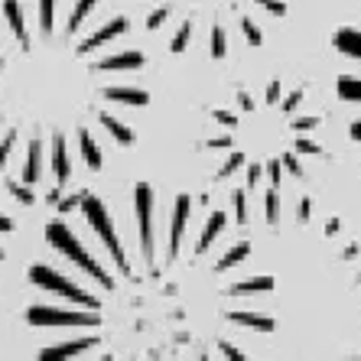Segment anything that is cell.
Masks as SVG:
<instances>
[{
    "label": "cell",
    "instance_id": "26",
    "mask_svg": "<svg viewBox=\"0 0 361 361\" xmlns=\"http://www.w3.org/2000/svg\"><path fill=\"white\" fill-rule=\"evenodd\" d=\"M235 221L247 225V199H244V192H235Z\"/></svg>",
    "mask_w": 361,
    "mask_h": 361
},
{
    "label": "cell",
    "instance_id": "6",
    "mask_svg": "<svg viewBox=\"0 0 361 361\" xmlns=\"http://www.w3.org/2000/svg\"><path fill=\"white\" fill-rule=\"evenodd\" d=\"M189 209H192V199L179 195L176 209H173V225H169V261H176V254H179V241H183L185 221H189Z\"/></svg>",
    "mask_w": 361,
    "mask_h": 361
},
{
    "label": "cell",
    "instance_id": "7",
    "mask_svg": "<svg viewBox=\"0 0 361 361\" xmlns=\"http://www.w3.org/2000/svg\"><path fill=\"white\" fill-rule=\"evenodd\" d=\"M130 30V23H127V17H118V20H111L108 26H101L98 33H92L88 39L78 46V56H88V52H94L98 46H104V42H111L114 36H121V33H127Z\"/></svg>",
    "mask_w": 361,
    "mask_h": 361
},
{
    "label": "cell",
    "instance_id": "17",
    "mask_svg": "<svg viewBox=\"0 0 361 361\" xmlns=\"http://www.w3.org/2000/svg\"><path fill=\"white\" fill-rule=\"evenodd\" d=\"M101 124H104V130H108V134L114 137L118 143H124V147H130V143H134V130H130V127H124L121 121H114L111 114H101Z\"/></svg>",
    "mask_w": 361,
    "mask_h": 361
},
{
    "label": "cell",
    "instance_id": "49",
    "mask_svg": "<svg viewBox=\"0 0 361 361\" xmlns=\"http://www.w3.org/2000/svg\"><path fill=\"white\" fill-rule=\"evenodd\" d=\"M0 66H4V56H0Z\"/></svg>",
    "mask_w": 361,
    "mask_h": 361
},
{
    "label": "cell",
    "instance_id": "47",
    "mask_svg": "<svg viewBox=\"0 0 361 361\" xmlns=\"http://www.w3.org/2000/svg\"><path fill=\"white\" fill-rule=\"evenodd\" d=\"M352 137H355V140H361V121H358V124H352Z\"/></svg>",
    "mask_w": 361,
    "mask_h": 361
},
{
    "label": "cell",
    "instance_id": "30",
    "mask_svg": "<svg viewBox=\"0 0 361 361\" xmlns=\"http://www.w3.org/2000/svg\"><path fill=\"white\" fill-rule=\"evenodd\" d=\"M241 163H244V157H241V153H231V160H228V163H225V166H221V169H219V179L231 176V173H235V169H238V166H241Z\"/></svg>",
    "mask_w": 361,
    "mask_h": 361
},
{
    "label": "cell",
    "instance_id": "38",
    "mask_svg": "<svg viewBox=\"0 0 361 361\" xmlns=\"http://www.w3.org/2000/svg\"><path fill=\"white\" fill-rule=\"evenodd\" d=\"M300 101H302V92H293L290 98L283 101V111H296V104H300Z\"/></svg>",
    "mask_w": 361,
    "mask_h": 361
},
{
    "label": "cell",
    "instance_id": "18",
    "mask_svg": "<svg viewBox=\"0 0 361 361\" xmlns=\"http://www.w3.org/2000/svg\"><path fill=\"white\" fill-rule=\"evenodd\" d=\"M78 143H82L85 163L92 169H101V150H98V143H94V137L88 134V130H78Z\"/></svg>",
    "mask_w": 361,
    "mask_h": 361
},
{
    "label": "cell",
    "instance_id": "22",
    "mask_svg": "<svg viewBox=\"0 0 361 361\" xmlns=\"http://www.w3.org/2000/svg\"><path fill=\"white\" fill-rule=\"evenodd\" d=\"M338 94H342L345 101H361V78L342 75L338 78Z\"/></svg>",
    "mask_w": 361,
    "mask_h": 361
},
{
    "label": "cell",
    "instance_id": "1",
    "mask_svg": "<svg viewBox=\"0 0 361 361\" xmlns=\"http://www.w3.org/2000/svg\"><path fill=\"white\" fill-rule=\"evenodd\" d=\"M46 238H49V244L52 247H56V251H62L68 257V261L72 264H78V267L85 270V274H88V277H94L98 280L101 286H104V290H111V286H114V280H111V274L104 267H101L98 261H94L92 254L85 251L82 247V241H78L75 235H72V231H68L66 225H62V221H56V225H49L46 228Z\"/></svg>",
    "mask_w": 361,
    "mask_h": 361
},
{
    "label": "cell",
    "instance_id": "5",
    "mask_svg": "<svg viewBox=\"0 0 361 361\" xmlns=\"http://www.w3.org/2000/svg\"><path fill=\"white\" fill-rule=\"evenodd\" d=\"M137 202V228H140V254L143 261H153V189L147 183H137L134 189Z\"/></svg>",
    "mask_w": 361,
    "mask_h": 361
},
{
    "label": "cell",
    "instance_id": "44",
    "mask_svg": "<svg viewBox=\"0 0 361 361\" xmlns=\"http://www.w3.org/2000/svg\"><path fill=\"white\" fill-rule=\"evenodd\" d=\"M0 231H13V221H10L4 212H0Z\"/></svg>",
    "mask_w": 361,
    "mask_h": 361
},
{
    "label": "cell",
    "instance_id": "20",
    "mask_svg": "<svg viewBox=\"0 0 361 361\" xmlns=\"http://www.w3.org/2000/svg\"><path fill=\"white\" fill-rule=\"evenodd\" d=\"M247 254H251V244H247V241H238L235 247H231V251L221 254V261L215 264V270H228V267H235V264H241L244 257H247Z\"/></svg>",
    "mask_w": 361,
    "mask_h": 361
},
{
    "label": "cell",
    "instance_id": "12",
    "mask_svg": "<svg viewBox=\"0 0 361 361\" xmlns=\"http://www.w3.org/2000/svg\"><path fill=\"white\" fill-rule=\"evenodd\" d=\"M104 98L121 101V104H134V108H143V104H147V92H143V88H124V85L104 88Z\"/></svg>",
    "mask_w": 361,
    "mask_h": 361
},
{
    "label": "cell",
    "instance_id": "21",
    "mask_svg": "<svg viewBox=\"0 0 361 361\" xmlns=\"http://www.w3.org/2000/svg\"><path fill=\"white\" fill-rule=\"evenodd\" d=\"M94 4H98V0H78L75 10H72V17H68V36H72L78 26L85 23V17H88V13L94 10Z\"/></svg>",
    "mask_w": 361,
    "mask_h": 361
},
{
    "label": "cell",
    "instance_id": "3",
    "mask_svg": "<svg viewBox=\"0 0 361 361\" xmlns=\"http://www.w3.org/2000/svg\"><path fill=\"white\" fill-rule=\"evenodd\" d=\"M30 280H33L36 286H42V290H49V293L66 296L68 302H78L85 310H98V300H94V296H88L82 286L68 283L62 274H56V270L46 267V264H33V267H30Z\"/></svg>",
    "mask_w": 361,
    "mask_h": 361
},
{
    "label": "cell",
    "instance_id": "28",
    "mask_svg": "<svg viewBox=\"0 0 361 361\" xmlns=\"http://www.w3.org/2000/svg\"><path fill=\"white\" fill-rule=\"evenodd\" d=\"M241 30H244V36H247V42H251V46H261V42H264L261 30H257L251 20H241Z\"/></svg>",
    "mask_w": 361,
    "mask_h": 361
},
{
    "label": "cell",
    "instance_id": "37",
    "mask_svg": "<svg viewBox=\"0 0 361 361\" xmlns=\"http://www.w3.org/2000/svg\"><path fill=\"white\" fill-rule=\"evenodd\" d=\"M215 121H219V124H228V127H235V124H238L235 114H228V111H215Z\"/></svg>",
    "mask_w": 361,
    "mask_h": 361
},
{
    "label": "cell",
    "instance_id": "40",
    "mask_svg": "<svg viewBox=\"0 0 361 361\" xmlns=\"http://www.w3.org/2000/svg\"><path fill=\"white\" fill-rule=\"evenodd\" d=\"M296 150H300V153H319V147H316V143H310V140H300V143H296Z\"/></svg>",
    "mask_w": 361,
    "mask_h": 361
},
{
    "label": "cell",
    "instance_id": "24",
    "mask_svg": "<svg viewBox=\"0 0 361 361\" xmlns=\"http://www.w3.org/2000/svg\"><path fill=\"white\" fill-rule=\"evenodd\" d=\"M225 52H228L225 30H221V26H215V30H212V56H215V59H225Z\"/></svg>",
    "mask_w": 361,
    "mask_h": 361
},
{
    "label": "cell",
    "instance_id": "25",
    "mask_svg": "<svg viewBox=\"0 0 361 361\" xmlns=\"http://www.w3.org/2000/svg\"><path fill=\"white\" fill-rule=\"evenodd\" d=\"M189 33H192V23H183V26H179V33L173 36V42H169V49H173V52H183L185 46H189Z\"/></svg>",
    "mask_w": 361,
    "mask_h": 361
},
{
    "label": "cell",
    "instance_id": "41",
    "mask_svg": "<svg viewBox=\"0 0 361 361\" xmlns=\"http://www.w3.org/2000/svg\"><path fill=\"white\" fill-rule=\"evenodd\" d=\"M310 212H312L310 199H302V202H300V221H310Z\"/></svg>",
    "mask_w": 361,
    "mask_h": 361
},
{
    "label": "cell",
    "instance_id": "29",
    "mask_svg": "<svg viewBox=\"0 0 361 361\" xmlns=\"http://www.w3.org/2000/svg\"><path fill=\"white\" fill-rule=\"evenodd\" d=\"M13 140H17V130H10V134L0 140V173H4V163H7V157H10V147H13Z\"/></svg>",
    "mask_w": 361,
    "mask_h": 361
},
{
    "label": "cell",
    "instance_id": "14",
    "mask_svg": "<svg viewBox=\"0 0 361 361\" xmlns=\"http://www.w3.org/2000/svg\"><path fill=\"white\" fill-rule=\"evenodd\" d=\"M225 228V212H212V219H209V225H205V231L199 235V244H195V254H205L212 247V241L219 238V231Z\"/></svg>",
    "mask_w": 361,
    "mask_h": 361
},
{
    "label": "cell",
    "instance_id": "46",
    "mask_svg": "<svg viewBox=\"0 0 361 361\" xmlns=\"http://www.w3.org/2000/svg\"><path fill=\"white\" fill-rule=\"evenodd\" d=\"M212 147H231V140H228V137H219V140H212Z\"/></svg>",
    "mask_w": 361,
    "mask_h": 361
},
{
    "label": "cell",
    "instance_id": "35",
    "mask_svg": "<svg viewBox=\"0 0 361 361\" xmlns=\"http://www.w3.org/2000/svg\"><path fill=\"white\" fill-rule=\"evenodd\" d=\"M293 127L296 130H312V127H319V118H300L293 121Z\"/></svg>",
    "mask_w": 361,
    "mask_h": 361
},
{
    "label": "cell",
    "instance_id": "27",
    "mask_svg": "<svg viewBox=\"0 0 361 361\" xmlns=\"http://www.w3.org/2000/svg\"><path fill=\"white\" fill-rule=\"evenodd\" d=\"M169 20V7H160V10H153L150 17H147V30H160L163 23Z\"/></svg>",
    "mask_w": 361,
    "mask_h": 361
},
{
    "label": "cell",
    "instance_id": "39",
    "mask_svg": "<svg viewBox=\"0 0 361 361\" xmlns=\"http://www.w3.org/2000/svg\"><path fill=\"white\" fill-rule=\"evenodd\" d=\"M277 98H280V82H270V88H267V101H270V104H277Z\"/></svg>",
    "mask_w": 361,
    "mask_h": 361
},
{
    "label": "cell",
    "instance_id": "48",
    "mask_svg": "<svg viewBox=\"0 0 361 361\" xmlns=\"http://www.w3.org/2000/svg\"><path fill=\"white\" fill-rule=\"evenodd\" d=\"M0 261H4V251H0Z\"/></svg>",
    "mask_w": 361,
    "mask_h": 361
},
{
    "label": "cell",
    "instance_id": "34",
    "mask_svg": "<svg viewBox=\"0 0 361 361\" xmlns=\"http://www.w3.org/2000/svg\"><path fill=\"white\" fill-rule=\"evenodd\" d=\"M82 199H85V195H68V199H62L59 202V212H62V215H66V212H72L75 205H82Z\"/></svg>",
    "mask_w": 361,
    "mask_h": 361
},
{
    "label": "cell",
    "instance_id": "23",
    "mask_svg": "<svg viewBox=\"0 0 361 361\" xmlns=\"http://www.w3.org/2000/svg\"><path fill=\"white\" fill-rule=\"evenodd\" d=\"M52 17H56V0H39V26L42 33L52 30Z\"/></svg>",
    "mask_w": 361,
    "mask_h": 361
},
{
    "label": "cell",
    "instance_id": "36",
    "mask_svg": "<svg viewBox=\"0 0 361 361\" xmlns=\"http://www.w3.org/2000/svg\"><path fill=\"white\" fill-rule=\"evenodd\" d=\"M267 173H270V179H274V183H280V173H283L280 160H270V163H267Z\"/></svg>",
    "mask_w": 361,
    "mask_h": 361
},
{
    "label": "cell",
    "instance_id": "13",
    "mask_svg": "<svg viewBox=\"0 0 361 361\" xmlns=\"http://www.w3.org/2000/svg\"><path fill=\"white\" fill-rule=\"evenodd\" d=\"M336 46H338V52H345V56H352V59L361 62V33L358 30L342 26V30L336 33Z\"/></svg>",
    "mask_w": 361,
    "mask_h": 361
},
{
    "label": "cell",
    "instance_id": "16",
    "mask_svg": "<svg viewBox=\"0 0 361 361\" xmlns=\"http://www.w3.org/2000/svg\"><path fill=\"white\" fill-rule=\"evenodd\" d=\"M228 319L238 322V326H244V329H257V332H274V319H267V316H257V312H231Z\"/></svg>",
    "mask_w": 361,
    "mask_h": 361
},
{
    "label": "cell",
    "instance_id": "43",
    "mask_svg": "<svg viewBox=\"0 0 361 361\" xmlns=\"http://www.w3.org/2000/svg\"><path fill=\"white\" fill-rule=\"evenodd\" d=\"M261 173H264V169L257 166V163H254V166H247V179H251V183H257V179H261Z\"/></svg>",
    "mask_w": 361,
    "mask_h": 361
},
{
    "label": "cell",
    "instance_id": "9",
    "mask_svg": "<svg viewBox=\"0 0 361 361\" xmlns=\"http://www.w3.org/2000/svg\"><path fill=\"white\" fill-rule=\"evenodd\" d=\"M92 345H98V338H78V342H62L56 345V348H46V352L39 355L42 361H56V358H75V355H82L85 348H92Z\"/></svg>",
    "mask_w": 361,
    "mask_h": 361
},
{
    "label": "cell",
    "instance_id": "4",
    "mask_svg": "<svg viewBox=\"0 0 361 361\" xmlns=\"http://www.w3.org/2000/svg\"><path fill=\"white\" fill-rule=\"evenodd\" d=\"M30 326H98V312L85 310V312H68V310H56V306H33L26 312Z\"/></svg>",
    "mask_w": 361,
    "mask_h": 361
},
{
    "label": "cell",
    "instance_id": "8",
    "mask_svg": "<svg viewBox=\"0 0 361 361\" xmlns=\"http://www.w3.org/2000/svg\"><path fill=\"white\" fill-rule=\"evenodd\" d=\"M52 173H56L59 185H66V183H68V176H72V163H68L66 137H62V134L52 137Z\"/></svg>",
    "mask_w": 361,
    "mask_h": 361
},
{
    "label": "cell",
    "instance_id": "42",
    "mask_svg": "<svg viewBox=\"0 0 361 361\" xmlns=\"http://www.w3.org/2000/svg\"><path fill=\"white\" fill-rule=\"evenodd\" d=\"M283 166L290 169V173H293V176H300V173H302V169L296 166V157H283Z\"/></svg>",
    "mask_w": 361,
    "mask_h": 361
},
{
    "label": "cell",
    "instance_id": "33",
    "mask_svg": "<svg viewBox=\"0 0 361 361\" xmlns=\"http://www.w3.org/2000/svg\"><path fill=\"white\" fill-rule=\"evenodd\" d=\"M10 192L17 195V199L23 202V205H33V192H30V189H20L17 183H10Z\"/></svg>",
    "mask_w": 361,
    "mask_h": 361
},
{
    "label": "cell",
    "instance_id": "10",
    "mask_svg": "<svg viewBox=\"0 0 361 361\" xmlns=\"http://www.w3.org/2000/svg\"><path fill=\"white\" fill-rule=\"evenodd\" d=\"M4 13H7V23L10 30L20 36V46L30 49V33H26V23H23V10H20V0H4Z\"/></svg>",
    "mask_w": 361,
    "mask_h": 361
},
{
    "label": "cell",
    "instance_id": "31",
    "mask_svg": "<svg viewBox=\"0 0 361 361\" xmlns=\"http://www.w3.org/2000/svg\"><path fill=\"white\" fill-rule=\"evenodd\" d=\"M267 221L277 225L280 221V209H277V192H267Z\"/></svg>",
    "mask_w": 361,
    "mask_h": 361
},
{
    "label": "cell",
    "instance_id": "15",
    "mask_svg": "<svg viewBox=\"0 0 361 361\" xmlns=\"http://www.w3.org/2000/svg\"><path fill=\"white\" fill-rule=\"evenodd\" d=\"M42 176V143L33 140L30 143V153H26V166H23V183L33 185Z\"/></svg>",
    "mask_w": 361,
    "mask_h": 361
},
{
    "label": "cell",
    "instance_id": "32",
    "mask_svg": "<svg viewBox=\"0 0 361 361\" xmlns=\"http://www.w3.org/2000/svg\"><path fill=\"white\" fill-rule=\"evenodd\" d=\"M257 4H261V7H267L270 13H277V17H283V13H286V4H283V0H257Z\"/></svg>",
    "mask_w": 361,
    "mask_h": 361
},
{
    "label": "cell",
    "instance_id": "19",
    "mask_svg": "<svg viewBox=\"0 0 361 361\" xmlns=\"http://www.w3.org/2000/svg\"><path fill=\"white\" fill-rule=\"evenodd\" d=\"M274 290V277H254V280H244V283H235L231 293L235 296H244V293H267Z\"/></svg>",
    "mask_w": 361,
    "mask_h": 361
},
{
    "label": "cell",
    "instance_id": "11",
    "mask_svg": "<svg viewBox=\"0 0 361 361\" xmlns=\"http://www.w3.org/2000/svg\"><path fill=\"white\" fill-rule=\"evenodd\" d=\"M140 66H143V56H140V52H118V56L101 59L94 68H101V72H121V68H140Z\"/></svg>",
    "mask_w": 361,
    "mask_h": 361
},
{
    "label": "cell",
    "instance_id": "2",
    "mask_svg": "<svg viewBox=\"0 0 361 361\" xmlns=\"http://www.w3.org/2000/svg\"><path fill=\"white\" fill-rule=\"evenodd\" d=\"M82 212H85V219H88V225H92V231L101 238V241H104V247L111 251L114 264H118L121 270H127V254H124V247H121V241H118L114 225H111V215H108V209H104V202L94 199V195H85V199H82Z\"/></svg>",
    "mask_w": 361,
    "mask_h": 361
},
{
    "label": "cell",
    "instance_id": "45",
    "mask_svg": "<svg viewBox=\"0 0 361 361\" xmlns=\"http://www.w3.org/2000/svg\"><path fill=\"white\" fill-rule=\"evenodd\" d=\"M221 348H225L228 358H241V355H238V348H231V345H221Z\"/></svg>",
    "mask_w": 361,
    "mask_h": 361
}]
</instances>
